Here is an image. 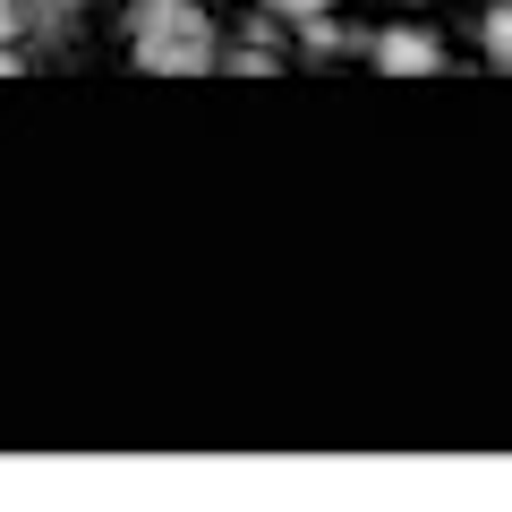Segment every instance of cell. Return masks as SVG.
Wrapping results in <instances>:
<instances>
[{
  "instance_id": "obj_1",
  "label": "cell",
  "mask_w": 512,
  "mask_h": 512,
  "mask_svg": "<svg viewBox=\"0 0 512 512\" xmlns=\"http://www.w3.org/2000/svg\"><path fill=\"white\" fill-rule=\"evenodd\" d=\"M128 52H137V69H154V77H197L205 60H214V26H205L197 0H137Z\"/></svg>"
},
{
  "instance_id": "obj_3",
  "label": "cell",
  "mask_w": 512,
  "mask_h": 512,
  "mask_svg": "<svg viewBox=\"0 0 512 512\" xmlns=\"http://www.w3.org/2000/svg\"><path fill=\"white\" fill-rule=\"evenodd\" d=\"M478 43H487V60H495V69H512V0H495V9H487Z\"/></svg>"
},
{
  "instance_id": "obj_2",
  "label": "cell",
  "mask_w": 512,
  "mask_h": 512,
  "mask_svg": "<svg viewBox=\"0 0 512 512\" xmlns=\"http://www.w3.org/2000/svg\"><path fill=\"white\" fill-rule=\"evenodd\" d=\"M376 69L427 77V69H444V52H436V35H419V26H393V35H376Z\"/></svg>"
},
{
  "instance_id": "obj_4",
  "label": "cell",
  "mask_w": 512,
  "mask_h": 512,
  "mask_svg": "<svg viewBox=\"0 0 512 512\" xmlns=\"http://www.w3.org/2000/svg\"><path fill=\"white\" fill-rule=\"evenodd\" d=\"M265 9H282V18H299V26H308V18H325L333 0H265Z\"/></svg>"
}]
</instances>
